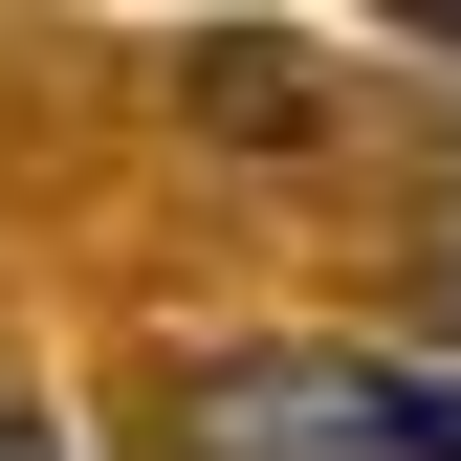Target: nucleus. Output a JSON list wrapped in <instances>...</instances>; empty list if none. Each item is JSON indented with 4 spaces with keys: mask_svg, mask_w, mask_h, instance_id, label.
Segmentation results:
<instances>
[{
    "mask_svg": "<svg viewBox=\"0 0 461 461\" xmlns=\"http://www.w3.org/2000/svg\"><path fill=\"white\" fill-rule=\"evenodd\" d=\"M374 23H418V44H461V0H374Z\"/></svg>",
    "mask_w": 461,
    "mask_h": 461,
    "instance_id": "f03ea898",
    "label": "nucleus"
},
{
    "mask_svg": "<svg viewBox=\"0 0 461 461\" xmlns=\"http://www.w3.org/2000/svg\"><path fill=\"white\" fill-rule=\"evenodd\" d=\"M0 461H67V418H44V395H23V374H0Z\"/></svg>",
    "mask_w": 461,
    "mask_h": 461,
    "instance_id": "f257e3e1",
    "label": "nucleus"
},
{
    "mask_svg": "<svg viewBox=\"0 0 461 461\" xmlns=\"http://www.w3.org/2000/svg\"><path fill=\"white\" fill-rule=\"evenodd\" d=\"M439 198H461V176H439ZM439 264H461V242H439Z\"/></svg>",
    "mask_w": 461,
    "mask_h": 461,
    "instance_id": "7ed1b4c3",
    "label": "nucleus"
}]
</instances>
